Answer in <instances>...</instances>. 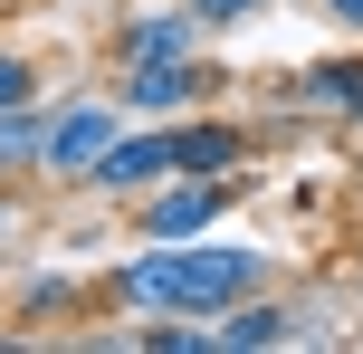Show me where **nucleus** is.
<instances>
[{
	"label": "nucleus",
	"instance_id": "nucleus-1",
	"mask_svg": "<svg viewBox=\"0 0 363 354\" xmlns=\"http://www.w3.org/2000/svg\"><path fill=\"white\" fill-rule=\"evenodd\" d=\"M268 287V249L249 240H144L125 268L106 278L115 306H144V316H220V306L258 297Z\"/></svg>",
	"mask_w": 363,
	"mask_h": 354
},
{
	"label": "nucleus",
	"instance_id": "nucleus-2",
	"mask_svg": "<svg viewBox=\"0 0 363 354\" xmlns=\"http://www.w3.org/2000/svg\"><path fill=\"white\" fill-rule=\"evenodd\" d=\"M239 211L230 172H163L153 192H134V240H201Z\"/></svg>",
	"mask_w": 363,
	"mask_h": 354
},
{
	"label": "nucleus",
	"instance_id": "nucleus-3",
	"mask_svg": "<svg viewBox=\"0 0 363 354\" xmlns=\"http://www.w3.org/2000/svg\"><path fill=\"white\" fill-rule=\"evenodd\" d=\"M220 87H230V77H220L211 57H125L106 96H115V106H125V115H144V125H172V115L211 106Z\"/></svg>",
	"mask_w": 363,
	"mask_h": 354
},
{
	"label": "nucleus",
	"instance_id": "nucleus-4",
	"mask_svg": "<svg viewBox=\"0 0 363 354\" xmlns=\"http://www.w3.org/2000/svg\"><path fill=\"white\" fill-rule=\"evenodd\" d=\"M115 134H125V106H115V96H77V106H48V153H38V182L96 192V163L115 153Z\"/></svg>",
	"mask_w": 363,
	"mask_h": 354
},
{
	"label": "nucleus",
	"instance_id": "nucleus-5",
	"mask_svg": "<svg viewBox=\"0 0 363 354\" xmlns=\"http://www.w3.org/2000/svg\"><path fill=\"white\" fill-rule=\"evenodd\" d=\"M201 19H191V0H182V10H125L115 19V38H106V57L115 67H125V57H201Z\"/></svg>",
	"mask_w": 363,
	"mask_h": 354
},
{
	"label": "nucleus",
	"instance_id": "nucleus-6",
	"mask_svg": "<svg viewBox=\"0 0 363 354\" xmlns=\"http://www.w3.org/2000/svg\"><path fill=\"white\" fill-rule=\"evenodd\" d=\"M230 163H249V125L239 115H211V106L172 115V172H230Z\"/></svg>",
	"mask_w": 363,
	"mask_h": 354
},
{
	"label": "nucleus",
	"instance_id": "nucleus-7",
	"mask_svg": "<svg viewBox=\"0 0 363 354\" xmlns=\"http://www.w3.org/2000/svg\"><path fill=\"white\" fill-rule=\"evenodd\" d=\"M172 172V125H153V134H115V153L96 163V192L106 201H134V192H153Z\"/></svg>",
	"mask_w": 363,
	"mask_h": 354
},
{
	"label": "nucleus",
	"instance_id": "nucleus-8",
	"mask_svg": "<svg viewBox=\"0 0 363 354\" xmlns=\"http://www.w3.org/2000/svg\"><path fill=\"white\" fill-rule=\"evenodd\" d=\"M287 106L335 115V125H363V57H315V67L287 77Z\"/></svg>",
	"mask_w": 363,
	"mask_h": 354
},
{
	"label": "nucleus",
	"instance_id": "nucleus-9",
	"mask_svg": "<svg viewBox=\"0 0 363 354\" xmlns=\"http://www.w3.org/2000/svg\"><path fill=\"white\" fill-rule=\"evenodd\" d=\"M296 306H268V297H239L211 316V354H268V345H296Z\"/></svg>",
	"mask_w": 363,
	"mask_h": 354
},
{
	"label": "nucleus",
	"instance_id": "nucleus-10",
	"mask_svg": "<svg viewBox=\"0 0 363 354\" xmlns=\"http://www.w3.org/2000/svg\"><path fill=\"white\" fill-rule=\"evenodd\" d=\"M38 153H48V106H0V172H10V182H29L38 172Z\"/></svg>",
	"mask_w": 363,
	"mask_h": 354
},
{
	"label": "nucleus",
	"instance_id": "nucleus-11",
	"mask_svg": "<svg viewBox=\"0 0 363 354\" xmlns=\"http://www.w3.org/2000/svg\"><path fill=\"white\" fill-rule=\"evenodd\" d=\"M115 345H144V354H211V326H191V316H144L134 336H115Z\"/></svg>",
	"mask_w": 363,
	"mask_h": 354
},
{
	"label": "nucleus",
	"instance_id": "nucleus-12",
	"mask_svg": "<svg viewBox=\"0 0 363 354\" xmlns=\"http://www.w3.org/2000/svg\"><path fill=\"white\" fill-rule=\"evenodd\" d=\"M67 306H77V278H48V268H38V278H19V316H67Z\"/></svg>",
	"mask_w": 363,
	"mask_h": 354
},
{
	"label": "nucleus",
	"instance_id": "nucleus-13",
	"mask_svg": "<svg viewBox=\"0 0 363 354\" xmlns=\"http://www.w3.org/2000/svg\"><path fill=\"white\" fill-rule=\"evenodd\" d=\"M191 19H201V29H249V19H268V0H191Z\"/></svg>",
	"mask_w": 363,
	"mask_h": 354
},
{
	"label": "nucleus",
	"instance_id": "nucleus-14",
	"mask_svg": "<svg viewBox=\"0 0 363 354\" xmlns=\"http://www.w3.org/2000/svg\"><path fill=\"white\" fill-rule=\"evenodd\" d=\"M29 96H38V67L19 48H0V106H29Z\"/></svg>",
	"mask_w": 363,
	"mask_h": 354
},
{
	"label": "nucleus",
	"instance_id": "nucleus-15",
	"mask_svg": "<svg viewBox=\"0 0 363 354\" xmlns=\"http://www.w3.org/2000/svg\"><path fill=\"white\" fill-rule=\"evenodd\" d=\"M315 10H325V19H335L345 38H363V0H315Z\"/></svg>",
	"mask_w": 363,
	"mask_h": 354
},
{
	"label": "nucleus",
	"instance_id": "nucleus-16",
	"mask_svg": "<svg viewBox=\"0 0 363 354\" xmlns=\"http://www.w3.org/2000/svg\"><path fill=\"white\" fill-rule=\"evenodd\" d=\"M10 221H19V192H0V230H10Z\"/></svg>",
	"mask_w": 363,
	"mask_h": 354
},
{
	"label": "nucleus",
	"instance_id": "nucleus-17",
	"mask_svg": "<svg viewBox=\"0 0 363 354\" xmlns=\"http://www.w3.org/2000/svg\"><path fill=\"white\" fill-rule=\"evenodd\" d=\"M0 10H29V0H0Z\"/></svg>",
	"mask_w": 363,
	"mask_h": 354
}]
</instances>
